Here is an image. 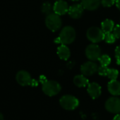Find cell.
<instances>
[{"label": "cell", "instance_id": "1", "mask_svg": "<svg viewBox=\"0 0 120 120\" xmlns=\"http://www.w3.org/2000/svg\"><path fill=\"white\" fill-rule=\"evenodd\" d=\"M76 38V31L74 27L71 26H66L64 27L60 34L58 38L55 39L54 42L55 43H61L62 44H71Z\"/></svg>", "mask_w": 120, "mask_h": 120}, {"label": "cell", "instance_id": "2", "mask_svg": "<svg viewBox=\"0 0 120 120\" xmlns=\"http://www.w3.org/2000/svg\"><path fill=\"white\" fill-rule=\"evenodd\" d=\"M61 89V85L55 81H46L42 84V91L48 96H56L60 92Z\"/></svg>", "mask_w": 120, "mask_h": 120}, {"label": "cell", "instance_id": "3", "mask_svg": "<svg viewBox=\"0 0 120 120\" xmlns=\"http://www.w3.org/2000/svg\"><path fill=\"white\" fill-rule=\"evenodd\" d=\"M59 103L64 109L66 110H73L79 106V101L75 96L65 95L60 98Z\"/></svg>", "mask_w": 120, "mask_h": 120}, {"label": "cell", "instance_id": "4", "mask_svg": "<svg viewBox=\"0 0 120 120\" xmlns=\"http://www.w3.org/2000/svg\"><path fill=\"white\" fill-rule=\"evenodd\" d=\"M45 24L47 28L52 31H57L62 26V20L59 15L54 13H50L47 15L45 19Z\"/></svg>", "mask_w": 120, "mask_h": 120}, {"label": "cell", "instance_id": "5", "mask_svg": "<svg viewBox=\"0 0 120 120\" xmlns=\"http://www.w3.org/2000/svg\"><path fill=\"white\" fill-rule=\"evenodd\" d=\"M87 38L93 43H98L104 39L105 33L102 29L96 27H90L86 33Z\"/></svg>", "mask_w": 120, "mask_h": 120}, {"label": "cell", "instance_id": "6", "mask_svg": "<svg viewBox=\"0 0 120 120\" xmlns=\"http://www.w3.org/2000/svg\"><path fill=\"white\" fill-rule=\"evenodd\" d=\"M86 55L89 60L92 61L97 60L101 56L100 48L95 44H90L86 49Z\"/></svg>", "mask_w": 120, "mask_h": 120}, {"label": "cell", "instance_id": "7", "mask_svg": "<svg viewBox=\"0 0 120 120\" xmlns=\"http://www.w3.org/2000/svg\"><path fill=\"white\" fill-rule=\"evenodd\" d=\"M106 110L115 114H120V98L117 97H111L105 103Z\"/></svg>", "mask_w": 120, "mask_h": 120}, {"label": "cell", "instance_id": "8", "mask_svg": "<svg viewBox=\"0 0 120 120\" xmlns=\"http://www.w3.org/2000/svg\"><path fill=\"white\" fill-rule=\"evenodd\" d=\"M17 82L23 86H31L33 79L30 77V75L25 70H21L18 72L16 76Z\"/></svg>", "mask_w": 120, "mask_h": 120}, {"label": "cell", "instance_id": "9", "mask_svg": "<svg viewBox=\"0 0 120 120\" xmlns=\"http://www.w3.org/2000/svg\"><path fill=\"white\" fill-rule=\"evenodd\" d=\"M98 70V65L92 61H88L83 63L81 67V71L85 76H91L94 75Z\"/></svg>", "mask_w": 120, "mask_h": 120}, {"label": "cell", "instance_id": "10", "mask_svg": "<svg viewBox=\"0 0 120 120\" xmlns=\"http://www.w3.org/2000/svg\"><path fill=\"white\" fill-rule=\"evenodd\" d=\"M69 7L68 6L67 2L63 0L57 1L53 6L54 12L59 15H62L66 14V13L69 12Z\"/></svg>", "mask_w": 120, "mask_h": 120}, {"label": "cell", "instance_id": "11", "mask_svg": "<svg viewBox=\"0 0 120 120\" xmlns=\"http://www.w3.org/2000/svg\"><path fill=\"white\" fill-rule=\"evenodd\" d=\"M87 91H88L89 96L93 99H96V98H99L102 93L101 86L98 83H95V82L90 83L88 85Z\"/></svg>", "mask_w": 120, "mask_h": 120}, {"label": "cell", "instance_id": "12", "mask_svg": "<svg viewBox=\"0 0 120 120\" xmlns=\"http://www.w3.org/2000/svg\"><path fill=\"white\" fill-rule=\"evenodd\" d=\"M83 7L81 4H76L69 7V15L70 17L74 19H78L81 17L83 13Z\"/></svg>", "mask_w": 120, "mask_h": 120}, {"label": "cell", "instance_id": "13", "mask_svg": "<svg viewBox=\"0 0 120 120\" xmlns=\"http://www.w3.org/2000/svg\"><path fill=\"white\" fill-rule=\"evenodd\" d=\"M100 4V0H81V5L84 9L94 11L97 9Z\"/></svg>", "mask_w": 120, "mask_h": 120}, {"label": "cell", "instance_id": "14", "mask_svg": "<svg viewBox=\"0 0 120 120\" xmlns=\"http://www.w3.org/2000/svg\"><path fill=\"white\" fill-rule=\"evenodd\" d=\"M108 89L109 92L113 96L120 95V82L117 79L110 80L108 84Z\"/></svg>", "mask_w": 120, "mask_h": 120}, {"label": "cell", "instance_id": "15", "mask_svg": "<svg viewBox=\"0 0 120 120\" xmlns=\"http://www.w3.org/2000/svg\"><path fill=\"white\" fill-rule=\"evenodd\" d=\"M57 55L62 60H66L70 57V50L65 44H62L57 48Z\"/></svg>", "mask_w": 120, "mask_h": 120}, {"label": "cell", "instance_id": "16", "mask_svg": "<svg viewBox=\"0 0 120 120\" xmlns=\"http://www.w3.org/2000/svg\"><path fill=\"white\" fill-rule=\"evenodd\" d=\"M74 83L78 87H85L89 84L88 79L83 75L75 76L74 78Z\"/></svg>", "mask_w": 120, "mask_h": 120}, {"label": "cell", "instance_id": "17", "mask_svg": "<svg viewBox=\"0 0 120 120\" xmlns=\"http://www.w3.org/2000/svg\"><path fill=\"white\" fill-rule=\"evenodd\" d=\"M101 27L104 33L111 32L114 29V22L110 19H106L102 22Z\"/></svg>", "mask_w": 120, "mask_h": 120}, {"label": "cell", "instance_id": "18", "mask_svg": "<svg viewBox=\"0 0 120 120\" xmlns=\"http://www.w3.org/2000/svg\"><path fill=\"white\" fill-rule=\"evenodd\" d=\"M119 75V72L116 69H112V68H108L107 73H106V77H108L110 80H115L117 79Z\"/></svg>", "mask_w": 120, "mask_h": 120}, {"label": "cell", "instance_id": "19", "mask_svg": "<svg viewBox=\"0 0 120 120\" xmlns=\"http://www.w3.org/2000/svg\"><path fill=\"white\" fill-rule=\"evenodd\" d=\"M100 65L102 66H105V67H108L110 63H111V58L110 57L108 56V55H102L99 59H98Z\"/></svg>", "mask_w": 120, "mask_h": 120}, {"label": "cell", "instance_id": "20", "mask_svg": "<svg viewBox=\"0 0 120 120\" xmlns=\"http://www.w3.org/2000/svg\"><path fill=\"white\" fill-rule=\"evenodd\" d=\"M52 5L50 2H45L41 7V11L44 14H46L47 15L52 13Z\"/></svg>", "mask_w": 120, "mask_h": 120}, {"label": "cell", "instance_id": "21", "mask_svg": "<svg viewBox=\"0 0 120 120\" xmlns=\"http://www.w3.org/2000/svg\"><path fill=\"white\" fill-rule=\"evenodd\" d=\"M104 40L105 41V42L108 43V44H112L115 41L116 38L114 36V34L111 32L109 33H105V37H104Z\"/></svg>", "mask_w": 120, "mask_h": 120}, {"label": "cell", "instance_id": "22", "mask_svg": "<svg viewBox=\"0 0 120 120\" xmlns=\"http://www.w3.org/2000/svg\"><path fill=\"white\" fill-rule=\"evenodd\" d=\"M115 2H116V0H101V4L105 7H110Z\"/></svg>", "mask_w": 120, "mask_h": 120}, {"label": "cell", "instance_id": "23", "mask_svg": "<svg viewBox=\"0 0 120 120\" xmlns=\"http://www.w3.org/2000/svg\"><path fill=\"white\" fill-rule=\"evenodd\" d=\"M108 67H105V66H100L98 68V74L100 75V76H104V77H106V73H107V70H108Z\"/></svg>", "mask_w": 120, "mask_h": 120}, {"label": "cell", "instance_id": "24", "mask_svg": "<svg viewBox=\"0 0 120 120\" xmlns=\"http://www.w3.org/2000/svg\"><path fill=\"white\" fill-rule=\"evenodd\" d=\"M112 34L115 37L116 39H120V25H117L114 29H113V32Z\"/></svg>", "mask_w": 120, "mask_h": 120}, {"label": "cell", "instance_id": "25", "mask_svg": "<svg viewBox=\"0 0 120 120\" xmlns=\"http://www.w3.org/2000/svg\"><path fill=\"white\" fill-rule=\"evenodd\" d=\"M115 57L117 59V63L120 65V46H118L115 49Z\"/></svg>", "mask_w": 120, "mask_h": 120}, {"label": "cell", "instance_id": "26", "mask_svg": "<svg viewBox=\"0 0 120 120\" xmlns=\"http://www.w3.org/2000/svg\"><path fill=\"white\" fill-rule=\"evenodd\" d=\"M40 81L42 82V84H43V83H45V82L46 81H47V80L46 79V77H45V76L42 75V76L40 77Z\"/></svg>", "mask_w": 120, "mask_h": 120}, {"label": "cell", "instance_id": "27", "mask_svg": "<svg viewBox=\"0 0 120 120\" xmlns=\"http://www.w3.org/2000/svg\"><path fill=\"white\" fill-rule=\"evenodd\" d=\"M116 6L120 10V0H116Z\"/></svg>", "mask_w": 120, "mask_h": 120}, {"label": "cell", "instance_id": "28", "mask_svg": "<svg viewBox=\"0 0 120 120\" xmlns=\"http://www.w3.org/2000/svg\"><path fill=\"white\" fill-rule=\"evenodd\" d=\"M113 120H120V114H117L115 115V117L113 118Z\"/></svg>", "mask_w": 120, "mask_h": 120}, {"label": "cell", "instance_id": "29", "mask_svg": "<svg viewBox=\"0 0 120 120\" xmlns=\"http://www.w3.org/2000/svg\"><path fill=\"white\" fill-rule=\"evenodd\" d=\"M0 120H4V116L1 112H0Z\"/></svg>", "mask_w": 120, "mask_h": 120}, {"label": "cell", "instance_id": "30", "mask_svg": "<svg viewBox=\"0 0 120 120\" xmlns=\"http://www.w3.org/2000/svg\"><path fill=\"white\" fill-rule=\"evenodd\" d=\"M71 1H79V0H71Z\"/></svg>", "mask_w": 120, "mask_h": 120}, {"label": "cell", "instance_id": "31", "mask_svg": "<svg viewBox=\"0 0 120 120\" xmlns=\"http://www.w3.org/2000/svg\"><path fill=\"white\" fill-rule=\"evenodd\" d=\"M57 1H59V0H57Z\"/></svg>", "mask_w": 120, "mask_h": 120}]
</instances>
